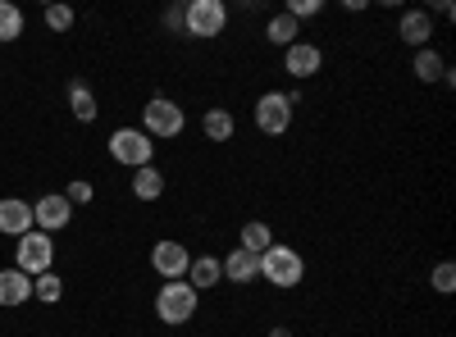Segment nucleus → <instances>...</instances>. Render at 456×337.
<instances>
[{"label":"nucleus","mask_w":456,"mask_h":337,"mask_svg":"<svg viewBox=\"0 0 456 337\" xmlns=\"http://www.w3.org/2000/svg\"><path fill=\"white\" fill-rule=\"evenodd\" d=\"M320 10H324V0H292V5H288L283 14H292V19L301 23V19H315Z\"/></svg>","instance_id":"nucleus-27"},{"label":"nucleus","mask_w":456,"mask_h":337,"mask_svg":"<svg viewBox=\"0 0 456 337\" xmlns=\"http://www.w3.org/2000/svg\"><path fill=\"white\" fill-rule=\"evenodd\" d=\"M429 283H434V292H438V296H452V292H456V269H452L447 260H443V265H434Z\"/></svg>","instance_id":"nucleus-24"},{"label":"nucleus","mask_w":456,"mask_h":337,"mask_svg":"<svg viewBox=\"0 0 456 337\" xmlns=\"http://www.w3.org/2000/svg\"><path fill=\"white\" fill-rule=\"evenodd\" d=\"M151 265H156V274L165 283H178V278H187V269H192V251H187L183 242H174V237H165V242L151 246Z\"/></svg>","instance_id":"nucleus-8"},{"label":"nucleus","mask_w":456,"mask_h":337,"mask_svg":"<svg viewBox=\"0 0 456 337\" xmlns=\"http://www.w3.org/2000/svg\"><path fill=\"white\" fill-rule=\"evenodd\" d=\"M64 201H69V205H87V201H92V182L73 178V182L64 187Z\"/></svg>","instance_id":"nucleus-26"},{"label":"nucleus","mask_w":456,"mask_h":337,"mask_svg":"<svg viewBox=\"0 0 456 337\" xmlns=\"http://www.w3.org/2000/svg\"><path fill=\"white\" fill-rule=\"evenodd\" d=\"M265 36H270L274 46H283V51H288L292 42H301V23H297L292 14H274L270 23H265Z\"/></svg>","instance_id":"nucleus-18"},{"label":"nucleus","mask_w":456,"mask_h":337,"mask_svg":"<svg viewBox=\"0 0 456 337\" xmlns=\"http://www.w3.org/2000/svg\"><path fill=\"white\" fill-rule=\"evenodd\" d=\"M219 269H224V278H228V283L247 287V283H256V278H260V260H256V255H247V251L238 246V251H228V255L219 260Z\"/></svg>","instance_id":"nucleus-12"},{"label":"nucleus","mask_w":456,"mask_h":337,"mask_svg":"<svg viewBox=\"0 0 456 337\" xmlns=\"http://www.w3.org/2000/svg\"><path fill=\"white\" fill-rule=\"evenodd\" d=\"M0 233L5 237H23V233H32V205L28 201H19V197H5L0 201Z\"/></svg>","instance_id":"nucleus-11"},{"label":"nucleus","mask_w":456,"mask_h":337,"mask_svg":"<svg viewBox=\"0 0 456 337\" xmlns=\"http://www.w3.org/2000/svg\"><path fill=\"white\" fill-rule=\"evenodd\" d=\"M397 32H402V42H406V46L425 51V46H429V36H434V19H429V10H406L402 23H397Z\"/></svg>","instance_id":"nucleus-13"},{"label":"nucleus","mask_w":456,"mask_h":337,"mask_svg":"<svg viewBox=\"0 0 456 337\" xmlns=\"http://www.w3.org/2000/svg\"><path fill=\"white\" fill-rule=\"evenodd\" d=\"M260 260V278L270 283V287H279V292H288V287H297L301 278H306V260H301L292 246H283V242H274L265 255H256Z\"/></svg>","instance_id":"nucleus-1"},{"label":"nucleus","mask_w":456,"mask_h":337,"mask_svg":"<svg viewBox=\"0 0 456 337\" xmlns=\"http://www.w3.org/2000/svg\"><path fill=\"white\" fill-rule=\"evenodd\" d=\"M14 36H23V10L14 0H0V42H14Z\"/></svg>","instance_id":"nucleus-22"},{"label":"nucleus","mask_w":456,"mask_h":337,"mask_svg":"<svg viewBox=\"0 0 456 337\" xmlns=\"http://www.w3.org/2000/svg\"><path fill=\"white\" fill-rule=\"evenodd\" d=\"M51 260H55V242L46 237V233H23L19 237V246H14V269L19 274H28V278H42V274H51Z\"/></svg>","instance_id":"nucleus-5"},{"label":"nucleus","mask_w":456,"mask_h":337,"mask_svg":"<svg viewBox=\"0 0 456 337\" xmlns=\"http://www.w3.org/2000/svg\"><path fill=\"white\" fill-rule=\"evenodd\" d=\"M110 156L124 169H146L151 156H156V146H151V137L142 128H114L110 132Z\"/></svg>","instance_id":"nucleus-6"},{"label":"nucleus","mask_w":456,"mask_h":337,"mask_svg":"<svg viewBox=\"0 0 456 337\" xmlns=\"http://www.w3.org/2000/svg\"><path fill=\"white\" fill-rule=\"evenodd\" d=\"M46 28L51 32H69L73 28V10L69 5H46Z\"/></svg>","instance_id":"nucleus-25"},{"label":"nucleus","mask_w":456,"mask_h":337,"mask_svg":"<svg viewBox=\"0 0 456 337\" xmlns=\"http://www.w3.org/2000/svg\"><path fill=\"white\" fill-rule=\"evenodd\" d=\"M32 296V278L28 274H19V269H0V306L5 310H14V306H23Z\"/></svg>","instance_id":"nucleus-14"},{"label":"nucleus","mask_w":456,"mask_h":337,"mask_svg":"<svg viewBox=\"0 0 456 337\" xmlns=\"http://www.w3.org/2000/svg\"><path fill=\"white\" fill-rule=\"evenodd\" d=\"M228 28V5L224 0H192V5L183 10V32L197 36V42H210Z\"/></svg>","instance_id":"nucleus-4"},{"label":"nucleus","mask_w":456,"mask_h":337,"mask_svg":"<svg viewBox=\"0 0 456 337\" xmlns=\"http://www.w3.org/2000/svg\"><path fill=\"white\" fill-rule=\"evenodd\" d=\"M201 128H206V137H210V141H228V137L238 132V119L228 115V109H206Z\"/></svg>","instance_id":"nucleus-21"},{"label":"nucleus","mask_w":456,"mask_h":337,"mask_svg":"<svg viewBox=\"0 0 456 337\" xmlns=\"http://www.w3.org/2000/svg\"><path fill=\"white\" fill-rule=\"evenodd\" d=\"M133 197H137V201H160V197H165V173H160L156 164L133 169Z\"/></svg>","instance_id":"nucleus-15"},{"label":"nucleus","mask_w":456,"mask_h":337,"mask_svg":"<svg viewBox=\"0 0 456 337\" xmlns=\"http://www.w3.org/2000/svg\"><path fill=\"white\" fill-rule=\"evenodd\" d=\"M247 255H265V251H270L274 246V233H270V223H265V219H247L242 223V242H238Z\"/></svg>","instance_id":"nucleus-17"},{"label":"nucleus","mask_w":456,"mask_h":337,"mask_svg":"<svg viewBox=\"0 0 456 337\" xmlns=\"http://www.w3.org/2000/svg\"><path fill=\"white\" fill-rule=\"evenodd\" d=\"M197 306H201V292H192V283H187V278L165 283V287L156 292V315H160V324H169V328L187 324V319L197 315Z\"/></svg>","instance_id":"nucleus-2"},{"label":"nucleus","mask_w":456,"mask_h":337,"mask_svg":"<svg viewBox=\"0 0 456 337\" xmlns=\"http://www.w3.org/2000/svg\"><path fill=\"white\" fill-rule=\"evenodd\" d=\"M270 337H292V328H270Z\"/></svg>","instance_id":"nucleus-29"},{"label":"nucleus","mask_w":456,"mask_h":337,"mask_svg":"<svg viewBox=\"0 0 456 337\" xmlns=\"http://www.w3.org/2000/svg\"><path fill=\"white\" fill-rule=\"evenodd\" d=\"M256 128H260L265 137H283V132L292 128V96L265 92V96L256 100Z\"/></svg>","instance_id":"nucleus-7"},{"label":"nucleus","mask_w":456,"mask_h":337,"mask_svg":"<svg viewBox=\"0 0 456 337\" xmlns=\"http://www.w3.org/2000/svg\"><path fill=\"white\" fill-rule=\"evenodd\" d=\"M69 109H73V119H78V124H92V119L101 115L87 83H73V87H69Z\"/></svg>","instance_id":"nucleus-19"},{"label":"nucleus","mask_w":456,"mask_h":337,"mask_svg":"<svg viewBox=\"0 0 456 337\" xmlns=\"http://www.w3.org/2000/svg\"><path fill=\"white\" fill-rule=\"evenodd\" d=\"M219 278H224V269H219L215 255H192V269H187V283H192V292H210Z\"/></svg>","instance_id":"nucleus-16"},{"label":"nucleus","mask_w":456,"mask_h":337,"mask_svg":"<svg viewBox=\"0 0 456 337\" xmlns=\"http://www.w3.org/2000/svg\"><path fill=\"white\" fill-rule=\"evenodd\" d=\"M165 28L178 32V28H183V10H165Z\"/></svg>","instance_id":"nucleus-28"},{"label":"nucleus","mask_w":456,"mask_h":337,"mask_svg":"<svg viewBox=\"0 0 456 337\" xmlns=\"http://www.w3.org/2000/svg\"><path fill=\"white\" fill-rule=\"evenodd\" d=\"M32 296H37V301H46V306H55L60 296H64V283H60V274L51 269V274H42V278H32Z\"/></svg>","instance_id":"nucleus-23"},{"label":"nucleus","mask_w":456,"mask_h":337,"mask_svg":"<svg viewBox=\"0 0 456 337\" xmlns=\"http://www.w3.org/2000/svg\"><path fill=\"white\" fill-rule=\"evenodd\" d=\"M69 219H73V205L60 197V192H46L42 201H32V229L37 233H64L69 229Z\"/></svg>","instance_id":"nucleus-9"},{"label":"nucleus","mask_w":456,"mask_h":337,"mask_svg":"<svg viewBox=\"0 0 456 337\" xmlns=\"http://www.w3.org/2000/svg\"><path fill=\"white\" fill-rule=\"evenodd\" d=\"M443 73H447V60L434 46L415 51V78H420V83H443Z\"/></svg>","instance_id":"nucleus-20"},{"label":"nucleus","mask_w":456,"mask_h":337,"mask_svg":"<svg viewBox=\"0 0 456 337\" xmlns=\"http://www.w3.org/2000/svg\"><path fill=\"white\" fill-rule=\"evenodd\" d=\"M187 128V115H183V105L178 100H169V96H151L146 100V109H142V132L151 137V141H169V137H178Z\"/></svg>","instance_id":"nucleus-3"},{"label":"nucleus","mask_w":456,"mask_h":337,"mask_svg":"<svg viewBox=\"0 0 456 337\" xmlns=\"http://www.w3.org/2000/svg\"><path fill=\"white\" fill-rule=\"evenodd\" d=\"M283 64H288L292 78L306 83V78H315V73L324 68V51H320L315 42H292V46L283 51Z\"/></svg>","instance_id":"nucleus-10"}]
</instances>
